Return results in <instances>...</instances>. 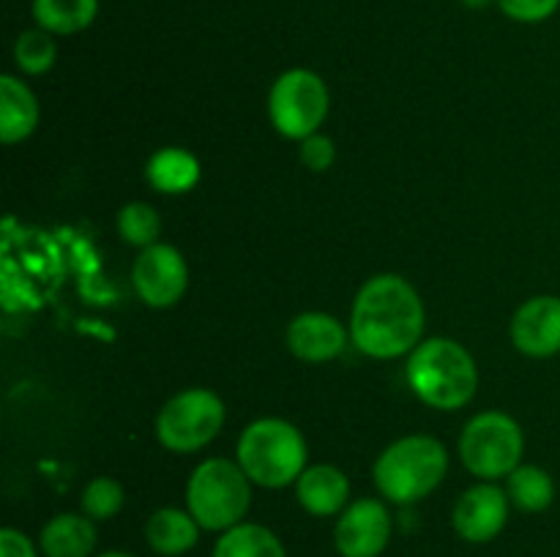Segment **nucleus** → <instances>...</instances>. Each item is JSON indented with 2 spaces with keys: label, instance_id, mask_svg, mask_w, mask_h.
I'll return each mask as SVG.
<instances>
[{
  "label": "nucleus",
  "instance_id": "obj_1",
  "mask_svg": "<svg viewBox=\"0 0 560 557\" xmlns=\"http://www.w3.org/2000/svg\"><path fill=\"white\" fill-rule=\"evenodd\" d=\"M424 333V304L410 282L394 273L372 276L350 309V339L377 360L413 353Z\"/></svg>",
  "mask_w": 560,
  "mask_h": 557
},
{
  "label": "nucleus",
  "instance_id": "obj_2",
  "mask_svg": "<svg viewBox=\"0 0 560 557\" xmlns=\"http://www.w3.org/2000/svg\"><path fill=\"white\" fill-rule=\"evenodd\" d=\"M408 386L435 410H459L476 396L479 369L468 349L454 339H427L408 358Z\"/></svg>",
  "mask_w": 560,
  "mask_h": 557
},
{
  "label": "nucleus",
  "instance_id": "obj_3",
  "mask_svg": "<svg viewBox=\"0 0 560 557\" xmlns=\"http://www.w3.org/2000/svg\"><path fill=\"white\" fill-rule=\"evenodd\" d=\"M448 470V453L441 440L430 435H408L394 440L377 457L372 478L377 491L394 506L424 500L441 486Z\"/></svg>",
  "mask_w": 560,
  "mask_h": 557
},
{
  "label": "nucleus",
  "instance_id": "obj_4",
  "mask_svg": "<svg viewBox=\"0 0 560 557\" xmlns=\"http://www.w3.org/2000/svg\"><path fill=\"white\" fill-rule=\"evenodd\" d=\"M238 459L252 484L282 489L295 484L306 470V440L290 420L260 418L238 437Z\"/></svg>",
  "mask_w": 560,
  "mask_h": 557
},
{
  "label": "nucleus",
  "instance_id": "obj_5",
  "mask_svg": "<svg viewBox=\"0 0 560 557\" xmlns=\"http://www.w3.org/2000/svg\"><path fill=\"white\" fill-rule=\"evenodd\" d=\"M252 506V481L238 462L206 459L186 484V511L202 530L224 533L244 522Z\"/></svg>",
  "mask_w": 560,
  "mask_h": 557
},
{
  "label": "nucleus",
  "instance_id": "obj_6",
  "mask_svg": "<svg viewBox=\"0 0 560 557\" xmlns=\"http://www.w3.org/2000/svg\"><path fill=\"white\" fill-rule=\"evenodd\" d=\"M525 451L523 426L501 410L474 415L459 435V459L481 481L506 478L517 470Z\"/></svg>",
  "mask_w": 560,
  "mask_h": 557
},
{
  "label": "nucleus",
  "instance_id": "obj_7",
  "mask_svg": "<svg viewBox=\"0 0 560 557\" xmlns=\"http://www.w3.org/2000/svg\"><path fill=\"white\" fill-rule=\"evenodd\" d=\"M331 96L323 76L310 69H290L279 76L268 93V115L273 129L288 140H306L317 134L328 118Z\"/></svg>",
  "mask_w": 560,
  "mask_h": 557
},
{
  "label": "nucleus",
  "instance_id": "obj_8",
  "mask_svg": "<svg viewBox=\"0 0 560 557\" xmlns=\"http://www.w3.org/2000/svg\"><path fill=\"white\" fill-rule=\"evenodd\" d=\"M224 426V402L208 388L175 393L156 415V437L167 451L191 453L217 440Z\"/></svg>",
  "mask_w": 560,
  "mask_h": 557
},
{
  "label": "nucleus",
  "instance_id": "obj_9",
  "mask_svg": "<svg viewBox=\"0 0 560 557\" xmlns=\"http://www.w3.org/2000/svg\"><path fill=\"white\" fill-rule=\"evenodd\" d=\"M131 284L140 300L153 309L175 306L189 284V268L184 254L170 244H153L137 254L131 265Z\"/></svg>",
  "mask_w": 560,
  "mask_h": 557
},
{
  "label": "nucleus",
  "instance_id": "obj_10",
  "mask_svg": "<svg viewBox=\"0 0 560 557\" xmlns=\"http://www.w3.org/2000/svg\"><path fill=\"white\" fill-rule=\"evenodd\" d=\"M394 522L386 502L375 497L353 500L334 524V546L339 557H381L392 544Z\"/></svg>",
  "mask_w": 560,
  "mask_h": 557
},
{
  "label": "nucleus",
  "instance_id": "obj_11",
  "mask_svg": "<svg viewBox=\"0 0 560 557\" xmlns=\"http://www.w3.org/2000/svg\"><path fill=\"white\" fill-rule=\"evenodd\" d=\"M509 508H512V500L501 486L490 481L470 486L452 511L454 533L468 544H490L506 528Z\"/></svg>",
  "mask_w": 560,
  "mask_h": 557
},
{
  "label": "nucleus",
  "instance_id": "obj_12",
  "mask_svg": "<svg viewBox=\"0 0 560 557\" xmlns=\"http://www.w3.org/2000/svg\"><path fill=\"white\" fill-rule=\"evenodd\" d=\"M512 342L528 358H552L560 353L558 295H536L514 311Z\"/></svg>",
  "mask_w": 560,
  "mask_h": 557
},
{
  "label": "nucleus",
  "instance_id": "obj_13",
  "mask_svg": "<svg viewBox=\"0 0 560 557\" xmlns=\"http://www.w3.org/2000/svg\"><path fill=\"white\" fill-rule=\"evenodd\" d=\"M284 339H288L290 353L306 364H326L348 347V331L342 322L323 311H304L293 317Z\"/></svg>",
  "mask_w": 560,
  "mask_h": 557
},
{
  "label": "nucleus",
  "instance_id": "obj_14",
  "mask_svg": "<svg viewBox=\"0 0 560 557\" xmlns=\"http://www.w3.org/2000/svg\"><path fill=\"white\" fill-rule=\"evenodd\" d=\"M295 497L312 517H339L350 506V481L334 464H312L295 481Z\"/></svg>",
  "mask_w": 560,
  "mask_h": 557
},
{
  "label": "nucleus",
  "instance_id": "obj_15",
  "mask_svg": "<svg viewBox=\"0 0 560 557\" xmlns=\"http://www.w3.org/2000/svg\"><path fill=\"white\" fill-rule=\"evenodd\" d=\"M96 524L85 513H58L38 533L44 557H96Z\"/></svg>",
  "mask_w": 560,
  "mask_h": 557
},
{
  "label": "nucleus",
  "instance_id": "obj_16",
  "mask_svg": "<svg viewBox=\"0 0 560 557\" xmlns=\"http://www.w3.org/2000/svg\"><path fill=\"white\" fill-rule=\"evenodd\" d=\"M200 524L184 508H159L145 522V544L162 557H180L200 541Z\"/></svg>",
  "mask_w": 560,
  "mask_h": 557
},
{
  "label": "nucleus",
  "instance_id": "obj_17",
  "mask_svg": "<svg viewBox=\"0 0 560 557\" xmlns=\"http://www.w3.org/2000/svg\"><path fill=\"white\" fill-rule=\"evenodd\" d=\"M38 126V98L16 76H0V140L5 145L27 140Z\"/></svg>",
  "mask_w": 560,
  "mask_h": 557
},
{
  "label": "nucleus",
  "instance_id": "obj_18",
  "mask_svg": "<svg viewBox=\"0 0 560 557\" xmlns=\"http://www.w3.org/2000/svg\"><path fill=\"white\" fill-rule=\"evenodd\" d=\"M145 178L162 194H186L200 180V162L184 147H162L148 158Z\"/></svg>",
  "mask_w": 560,
  "mask_h": 557
},
{
  "label": "nucleus",
  "instance_id": "obj_19",
  "mask_svg": "<svg viewBox=\"0 0 560 557\" xmlns=\"http://www.w3.org/2000/svg\"><path fill=\"white\" fill-rule=\"evenodd\" d=\"M211 557H288V549L266 524L241 522L219 533Z\"/></svg>",
  "mask_w": 560,
  "mask_h": 557
},
{
  "label": "nucleus",
  "instance_id": "obj_20",
  "mask_svg": "<svg viewBox=\"0 0 560 557\" xmlns=\"http://www.w3.org/2000/svg\"><path fill=\"white\" fill-rule=\"evenodd\" d=\"M36 27L52 36H74L93 25L98 14V0H33L31 5Z\"/></svg>",
  "mask_w": 560,
  "mask_h": 557
},
{
  "label": "nucleus",
  "instance_id": "obj_21",
  "mask_svg": "<svg viewBox=\"0 0 560 557\" xmlns=\"http://www.w3.org/2000/svg\"><path fill=\"white\" fill-rule=\"evenodd\" d=\"M506 495L523 513H541L556 500V481L539 464H520L506 475Z\"/></svg>",
  "mask_w": 560,
  "mask_h": 557
},
{
  "label": "nucleus",
  "instance_id": "obj_22",
  "mask_svg": "<svg viewBox=\"0 0 560 557\" xmlns=\"http://www.w3.org/2000/svg\"><path fill=\"white\" fill-rule=\"evenodd\" d=\"M58 60V44H55L52 33L42 31V27H31V31L20 33L14 42V63L22 74L38 76L47 74Z\"/></svg>",
  "mask_w": 560,
  "mask_h": 557
},
{
  "label": "nucleus",
  "instance_id": "obj_23",
  "mask_svg": "<svg viewBox=\"0 0 560 557\" xmlns=\"http://www.w3.org/2000/svg\"><path fill=\"white\" fill-rule=\"evenodd\" d=\"M124 502H126L124 486H120L115 478H109V475H98V478H93L91 484L82 489V497H80L82 513L91 517L93 522H107V519L118 517Z\"/></svg>",
  "mask_w": 560,
  "mask_h": 557
},
{
  "label": "nucleus",
  "instance_id": "obj_24",
  "mask_svg": "<svg viewBox=\"0 0 560 557\" xmlns=\"http://www.w3.org/2000/svg\"><path fill=\"white\" fill-rule=\"evenodd\" d=\"M159 229H162V222H159L156 208L148 202H129L120 208L118 233L126 244L140 246V249L159 244Z\"/></svg>",
  "mask_w": 560,
  "mask_h": 557
},
{
  "label": "nucleus",
  "instance_id": "obj_25",
  "mask_svg": "<svg viewBox=\"0 0 560 557\" xmlns=\"http://www.w3.org/2000/svg\"><path fill=\"white\" fill-rule=\"evenodd\" d=\"M498 5L509 20L536 25V22H545L556 14L560 0H498Z\"/></svg>",
  "mask_w": 560,
  "mask_h": 557
},
{
  "label": "nucleus",
  "instance_id": "obj_26",
  "mask_svg": "<svg viewBox=\"0 0 560 557\" xmlns=\"http://www.w3.org/2000/svg\"><path fill=\"white\" fill-rule=\"evenodd\" d=\"M299 158L306 169H312V173H326V169H331L334 158H337V147H334L331 137L317 131V134L301 140Z\"/></svg>",
  "mask_w": 560,
  "mask_h": 557
},
{
  "label": "nucleus",
  "instance_id": "obj_27",
  "mask_svg": "<svg viewBox=\"0 0 560 557\" xmlns=\"http://www.w3.org/2000/svg\"><path fill=\"white\" fill-rule=\"evenodd\" d=\"M38 546L27 538L22 530L3 528L0 530V557H38Z\"/></svg>",
  "mask_w": 560,
  "mask_h": 557
},
{
  "label": "nucleus",
  "instance_id": "obj_28",
  "mask_svg": "<svg viewBox=\"0 0 560 557\" xmlns=\"http://www.w3.org/2000/svg\"><path fill=\"white\" fill-rule=\"evenodd\" d=\"M463 3L468 5V9H485V5L498 3V0H463Z\"/></svg>",
  "mask_w": 560,
  "mask_h": 557
},
{
  "label": "nucleus",
  "instance_id": "obj_29",
  "mask_svg": "<svg viewBox=\"0 0 560 557\" xmlns=\"http://www.w3.org/2000/svg\"><path fill=\"white\" fill-rule=\"evenodd\" d=\"M96 557H131L129 552H120V549H107V552H102V555H96Z\"/></svg>",
  "mask_w": 560,
  "mask_h": 557
}]
</instances>
